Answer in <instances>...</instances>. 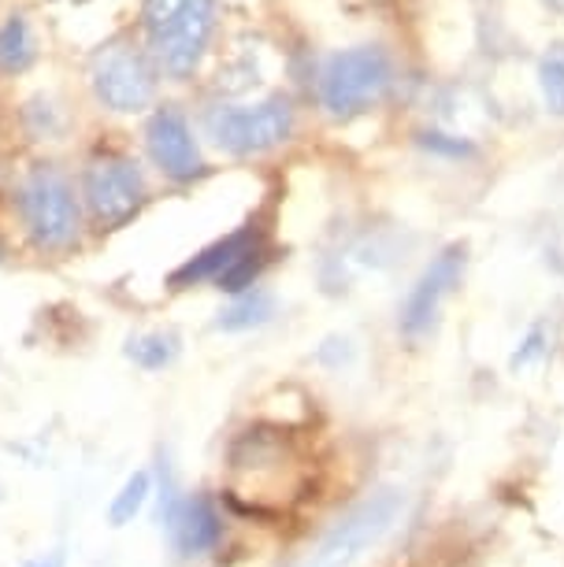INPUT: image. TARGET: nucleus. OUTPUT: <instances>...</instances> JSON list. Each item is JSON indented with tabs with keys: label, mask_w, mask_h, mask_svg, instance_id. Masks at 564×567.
Segmentation results:
<instances>
[{
	"label": "nucleus",
	"mask_w": 564,
	"mask_h": 567,
	"mask_svg": "<svg viewBox=\"0 0 564 567\" xmlns=\"http://www.w3.org/2000/svg\"><path fill=\"white\" fill-rule=\"evenodd\" d=\"M12 208L27 245L38 256H68L79 249L86 212L74 182L57 164H34L16 182Z\"/></svg>",
	"instance_id": "obj_1"
},
{
	"label": "nucleus",
	"mask_w": 564,
	"mask_h": 567,
	"mask_svg": "<svg viewBox=\"0 0 564 567\" xmlns=\"http://www.w3.org/2000/svg\"><path fill=\"white\" fill-rule=\"evenodd\" d=\"M142 23L153 56L167 79L183 82L197 71L216 27V0H145Z\"/></svg>",
	"instance_id": "obj_2"
},
{
	"label": "nucleus",
	"mask_w": 564,
	"mask_h": 567,
	"mask_svg": "<svg viewBox=\"0 0 564 567\" xmlns=\"http://www.w3.org/2000/svg\"><path fill=\"white\" fill-rule=\"evenodd\" d=\"M79 197L93 230L112 234L126 227L148 200V182L131 153H98L79 175Z\"/></svg>",
	"instance_id": "obj_3"
},
{
	"label": "nucleus",
	"mask_w": 564,
	"mask_h": 567,
	"mask_svg": "<svg viewBox=\"0 0 564 567\" xmlns=\"http://www.w3.org/2000/svg\"><path fill=\"white\" fill-rule=\"evenodd\" d=\"M205 131L223 153L260 156V153L279 148L283 142H290L294 109L286 97L260 101V104H253V109H230V104H219V109L205 112Z\"/></svg>",
	"instance_id": "obj_4"
},
{
	"label": "nucleus",
	"mask_w": 564,
	"mask_h": 567,
	"mask_svg": "<svg viewBox=\"0 0 564 567\" xmlns=\"http://www.w3.org/2000/svg\"><path fill=\"white\" fill-rule=\"evenodd\" d=\"M390 60L382 49H349L327 60L324 74H319V101L324 109L346 120L371 109L390 85Z\"/></svg>",
	"instance_id": "obj_5"
},
{
	"label": "nucleus",
	"mask_w": 564,
	"mask_h": 567,
	"mask_svg": "<svg viewBox=\"0 0 564 567\" xmlns=\"http://www.w3.org/2000/svg\"><path fill=\"white\" fill-rule=\"evenodd\" d=\"M398 512H401V494H393V489L371 494L368 501H360L357 508H349L346 516L324 534V542L316 545L312 560L305 567H349L368 545H376L382 534L390 530Z\"/></svg>",
	"instance_id": "obj_6"
},
{
	"label": "nucleus",
	"mask_w": 564,
	"mask_h": 567,
	"mask_svg": "<svg viewBox=\"0 0 564 567\" xmlns=\"http://www.w3.org/2000/svg\"><path fill=\"white\" fill-rule=\"evenodd\" d=\"M93 97L115 115H134L145 112L156 97V68L145 52H137L131 45H115L104 49L93 60L90 71Z\"/></svg>",
	"instance_id": "obj_7"
},
{
	"label": "nucleus",
	"mask_w": 564,
	"mask_h": 567,
	"mask_svg": "<svg viewBox=\"0 0 564 567\" xmlns=\"http://www.w3.org/2000/svg\"><path fill=\"white\" fill-rule=\"evenodd\" d=\"M145 148L153 167L172 182H194L205 175L197 134L178 104H160L145 123Z\"/></svg>",
	"instance_id": "obj_8"
},
{
	"label": "nucleus",
	"mask_w": 564,
	"mask_h": 567,
	"mask_svg": "<svg viewBox=\"0 0 564 567\" xmlns=\"http://www.w3.org/2000/svg\"><path fill=\"white\" fill-rule=\"evenodd\" d=\"M160 530L167 534V545L178 560H205V556L219 553L223 538H227V516L216 505V497L194 489L175 501V508L160 519Z\"/></svg>",
	"instance_id": "obj_9"
},
{
	"label": "nucleus",
	"mask_w": 564,
	"mask_h": 567,
	"mask_svg": "<svg viewBox=\"0 0 564 567\" xmlns=\"http://www.w3.org/2000/svg\"><path fill=\"white\" fill-rule=\"evenodd\" d=\"M461 271H464V249L461 245H450L445 252H439L431 260V267L417 278V286L409 290L406 305H401V334L406 338H423L439 316V308L445 297L453 293V286L461 282Z\"/></svg>",
	"instance_id": "obj_10"
},
{
	"label": "nucleus",
	"mask_w": 564,
	"mask_h": 567,
	"mask_svg": "<svg viewBox=\"0 0 564 567\" xmlns=\"http://www.w3.org/2000/svg\"><path fill=\"white\" fill-rule=\"evenodd\" d=\"M260 245L264 241H260V230L257 227L230 230L227 238L205 245L201 252H194L189 260L178 264L175 271L167 275V286H172V290H194V286H205V282L216 286L219 278L242 260V256L253 252V249H260Z\"/></svg>",
	"instance_id": "obj_11"
},
{
	"label": "nucleus",
	"mask_w": 564,
	"mask_h": 567,
	"mask_svg": "<svg viewBox=\"0 0 564 567\" xmlns=\"http://www.w3.org/2000/svg\"><path fill=\"white\" fill-rule=\"evenodd\" d=\"M183 352V338L175 330H142V334H131L123 346V357L134 363L137 371H167Z\"/></svg>",
	"instance_id": "obj_12"
},
{
	"label": "nucleus",
	"mask_w": 564,
	"mask_h": 567,
	"mask_svg": "<svg viewBox=\"0 0 564 567\" xmlns=\"http://www.w3.org/2000/svg\"><path fill=\"white\" fill-rule=\"evenodd\" d=\"M271 316H275V297L268 290H260V286H253V290L230 297L227 308H219L216 330H223V334H246V330L271 323Z\"/></svg>",
	"instance_id": "obj_13"
},
{
	"label": "nucleus",
	"mask_w": 564,
	"mask_h": 567,
	"mask_svg": "<svg viewBox=\"0 0 564 567\" xmlns=\"http://www.w3.org/2000/svg\"><path fill=\"white\" fill-rule=\"evenodd\" d=\"M148 501H153V471L137 467V471H131V475L123 478L120 489L112 494L109 508H104V523H109L112 530L131 527V523L148 508Z\"/></svg>",
	"instance_id": "obj_14"
},
{
	"label": "nucleus",
	"mask_w": 564,
	"mask_h": 567,
	"mask_svg": "<svg viewBox=\"0 0 564 567\" xmlns=\"http://www.w3.org/2000/svg\"><path fill=\"white\" fill-rule=\"evenodd\" d=\"M34 63V38L23 16H8L0 23V74H23Z\"/></svg>",
	"instance_id": "obj_15"
},
{
	"label": "nucleus",
	"mask_w": 564,
	"mask_h": 567,
	"mask_svg": "<svg viewBox=\"0 0 564 567\" xmlns=\"http://www.w3.org/2000/svg\"><path fill=\"white\" fill-rule=\"evenodd\" d=\"M23 126L34 142H60V137L68 134V115H63L57 101L38 97L23 109Z\"/></svg>",
	"instance_id": "obj_16"
},
{
	"label": "nucleus",
	"mask_w": 564,
	"mask_h": 567,
	"mask_svg": "<svg viewBox=\"0 0 564 567\" xmlns=\"http://www.w3.org/2000/svg\"><path fill=\"white\" fill-rule=\"evenodd\" d=\"M264 267H268V249H253V252H246L242 256L238 264L230 267L227 275L219 278L216 282V290H223V293H230V297H238V293H246V290H253V286L260 282V275H264Z\"/></svg>",
	"instance_id": "obj_17"
},
{
	"label": "nucleus",
	"mask_w": 564,
	"mask_h": 567,
	"mask_svg": "<svg viewBox=\"0 0 564 567\" xmlns=\"http://www.w3.org/2000/svg\"><path fill=\"white\" fill-rule=\"evenodd\" d=\"M539 82H542V97H546V109L553 115H564V60H546L539 68Z\"/></svg>",
	"instance_id": "obj_18"
},
{
	"label": "nucleus",
	"mask_w": 564,
	"mask_h": 567,
	"mask_svg": "<svg viewBox=\"0 0 564 567\" xmlns=\"http://www.w3.org/2000/svg\"><path fill=\"white\" fill-rule=\"evenodd\" d=\"M420 142L428 145L431 153H450V156H468V153H472V145L461 142V137H450V134H423Z\"/></svg>",
	"instance_id": "obj_19"
},
{
	"label": "nucleus",
	"mask_w": 564,
	"mask_h": 567,
	"mask_svg": "<svg viewBox=\"0 0 564 567\" xmlns=\"http://www.w3.org/2000/svg\"><path fill=\"white\" fill-rule=\"evenodd\" d=\"M539 352H542V330H531L527 341H524V349H520L516 357H513V368H520V363H527V360H535Z\"/></svg>",
	"instance_id": "obj_20"
},
{
	"label": "nucleus",
	"mask_w": 564,
	"mask_h": 567,
	"mask_svg": "<svg viewBox=\"0 0 564 567\" xmlns=\"http://www.w3.org/2000/svg\"><path fill=\"white\" fill-rule=\"evenodd\" d=\"M23 567H68V556H63L60 549L57 553H41V556H30Z\"/></svg>",
	"instance_id": "obj_21"
},
{
	"label": "nucleus",
	"mask_w": 564,
	"mask_h": 567,
	"mask_svg": "<svg viewBox=\"0 0 564 567\" xmlns=\"http://www.w3.org/2000/svg\"><path fill=\"white\" fill-rule=\"evenodd\" d=\"M4 256H8V249H4V241H0V264H4Z\"/></svg>",
	"instance_id": "obj_22"
}]
</instances>
